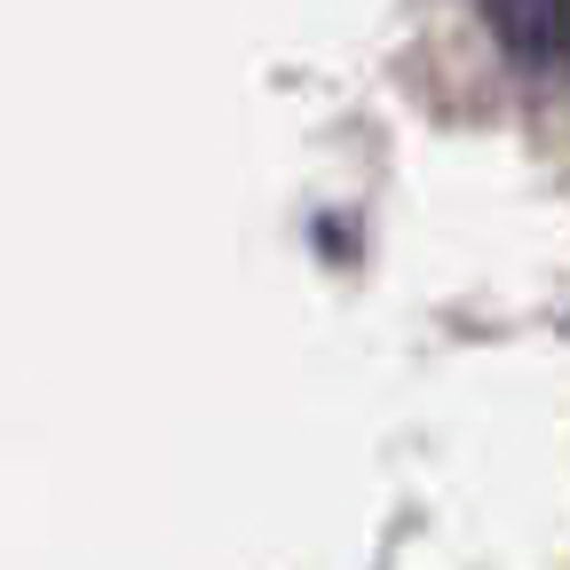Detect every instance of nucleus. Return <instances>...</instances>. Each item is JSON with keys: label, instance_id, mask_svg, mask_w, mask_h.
Wrapping results in <instances>:
<instances>
[{"label": "nucleus", "instance_id": "f257e3e1", "mask_svg": "<svg viewBox=\"0 0 570 570\" xmlns=\"http://www.w3.org/2000/svg\"><path fill=\"white\" fill-rule=\"evenodd\" d=\"M483 24L523 63H570V0H483Z\"/></svg>", "mask_w": 570, "mask_h": 570}]
</instances>
